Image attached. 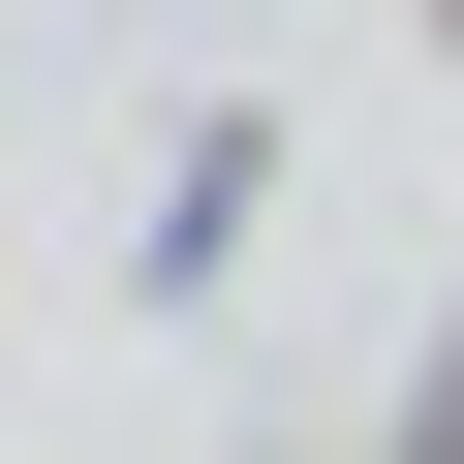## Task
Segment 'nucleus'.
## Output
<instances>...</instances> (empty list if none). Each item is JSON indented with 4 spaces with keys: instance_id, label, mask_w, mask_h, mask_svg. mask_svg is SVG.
Returning a JSON list of instances; mask_svg holds the SVG:
<instances>
[{
    "instance_id": "obj_1",
    "label": "nucleus",
    "mask_w": 464,
    "mask_h": 464,
    "mask_svg": "<svg viewBox=\"0 0 464 464\" xmlns=\"http://www.w3.org/2000/svg\"><path fill=\"white\" fill-rule=\"evenodd\" d=\"M433 464H464V433H433Z\"/></svg>"
}]
</instances>
